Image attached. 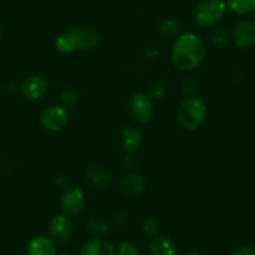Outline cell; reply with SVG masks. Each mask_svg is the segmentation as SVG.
<instances>
[{
    "label": "cell",
    "mask_w": 255,
    "mask_h": 255,
    "mask_svg": "<svg viewBox=\"0 0 255 255\" xmlns=\"http://www.w3.org/2000/svg\"><path fill=\"white\" fill-rule=\"evenodd\" d=\"M207 55V48L197 34L184 33L176 38L171 48V60L179 70L189 72L198 68Z\"/></svg>",
    "instance_id": "cell-1"
},
{
    "label": "cell",
    "mask_w": 255,
    "mask_h": 255,
    "mask_svg": "<svg viewBox=\"0 0 255 255\" xmlns=\"http://www.w3.org/2000/svg\"><path fill=\"white\" fill-rule=\"evenodd\" d=\"M99 44V34L88 26H75L65 30L55 39L56 50L70 54L78 50H92Z\"/></svg>",
    "instance_id": "cell-2"
},
{
    "label": "cell",
    "mask_w": 255,
    "mask_h": 255,
    "mask_svg": "<svg viewBox=\"0 0 255 255\" xmlns=\"http://www.w3.org/2000/svg\"><path fill=\"white\" fill-rule=\"evenodd\" d=\"M207 115V104L199 98H188L176 110V120L186 130H197L205 122Z\"/></svg>",
    "instance_id": "cell-3"
},
{
    "label": "cell",
    "mask_w": 255,
    "mask_h": 255,
    "mask_svg": "<svg viewBox=\"0 0 255 255\" xmlns=\"http://www.w3.org/2000/svg\"><path fill=\"white\" fill-rule=\"evenodd\" d=\"M227 9L225 0H200L194 9V19L198 25L209 28L222 20Z\"/></svg>",
    "instance_id": "cell-4"
},
{
    "label": "cell",
    "mask_w": 255,
    "mask_h": 255,
    "mask_svg": "<svg viewBox=\"0 0 255 255\" xmlns=\"http://www.w3.org/2000/svg\"><path fill=\"white\" fill-rule=\"evenodd\" d=\"M128 112L140 124L150 122L154 117V108L150 98L144 93H135L128 102Z\"/></svg>",
    "instance_id": "cell-5"
},
{
    "label": "cell",
    "mask_w": 255,
    "mask_h": 255,
    "mask_svg": "<svg viewBox=\"0 0 255 255\" xmlns=\"http://www.w3.org/2000/svg\"><path fill=\"white\" fill-rule=\"evenodd\" d=\"M69 122V113L61 105H51L44 109L40 114V123L46 130L59 131L67 127Z\"/></svg>",
    "instance_id": "cell-6"
},
{
    "label": "cell",
    "mask_w": 255,
    "mask_h": 255,
    "mask_svg": "<svg viewBox=\"0 0 255 255\" xmlns=\"http://www.w3.org/2000/svg\"><path fill=\"white\" fill-rule=\"evenodd\" d=\"M60 205L63 212L69 217L78 215L85 205V195L77 186H67L61 195Z\"/></svg>",
    "instance_id": "cell-7"
},
{
    "label": "cell",
    "mask_w": 255,
    "mask_h": 255,
    "mask_svg": "<svg viewBox=\"0 0 255 255\" xmlns=\"http://www.w3.org/2000/svg\"><path fill=\"white\" fill-rule=\"evenodd\" d=\"M233 39L238 48L248 49L255 45V23L242 19L233 26Z\"/></svg>",
    "instance_id": "cell-8"
},
{
    "label": "cell",
    "mask_w": 255,
    "mask_h": 255,
    "mask_svg": "<svg viewBox=\"0 0 255 255\" xmlns=\"http://www.w3.org/2000/svg\"><path fill=\"white\" fill-rule=\"evenodd\" d=\"M48 82L41 75H30L23 82L20 92L28 100H39L48 93Z\"/></svg>",
    "instance_id": "cell-9"
},
{
    "label": "cell",
    "mask_w": 255,
    "mask_h": 255,
    "mask_svg": "<svg viewBox=\"0 0 255 255\" xmlns=\"http://www.w3.org/2000/svg\"><path fill=\"white\" fill-rule=\"evenodd\" d=\"M49 233H50L51 239L64 244L72 237L73 225L67 215H58L51 219L49 224Z\"/></svg>",
    "instance_id": "cell-10"
},
{
    "label": "cell",
    "mask_w": 255,
    "mask_h": 255,
    "mask_svg": "<svg viewBox=\"0 0 255 255\" xmlns=\"http://www.w3.org/2000/svg\"><path fill=\"white\" fill-rule=\"evenodd\" d=\"M79 255H117V248L103 238H94L83 245Z\"/></svg>",
    "instance_id": "cell-11"
},
{
    "label": "cell",
    "mask_w": 255,
    "mask_h": 255,
    "mask_svg": "<svg viewBox=\"0 0 255 255\" xmlns=\"http://www.w3.org/2000/svg\"><path fill=\"white\" fill-rule=\"evenodd\" d=\"M26 255H56L55 243L45 235L34 237L26 247Z\"/></svg>",
    "instance_id": "cell-12"
},
{
    "label": "cell",
    "mask_w": 255,
    "mask_h": 255,
    "mask_svg": "<svg viewBox=\"0 0 255 255\" xmlns=\"http://www.w3.org/2000/svg\"><path fill=\"white\" fill-rule=\"evenodd\" d=\"M150 255H178V248L175 243L163 235H156L149 243Z\"/></svg>",
    "instance_id": "cell-13"
},
{
    "label": "cell",
    "mask_w": 255,
    "mask_h": 255,
    "mask_svg": "<svg viewBox=\"0 0 255 255\" xmlns=\"http://www.w3.org/2000/svg\"><path fill=\"white\" fill-rule=\"evenodd\" d=\"M145 188V180L140 174H128L120 181V189L124 194L134 195L140 194Z\"/></svg>",
    "instance_id": "cell-14"
},
{
    "label": "cell",
    "mask_w": 255,
    "mask_h": 255,
    "mask_svg": "<svg viewBox=\"0 0 255 255\" xmlns=\"http://www.w3.org/2000/svg\"><path fill=\"white\" fill-rule=\"evenodd\" d=\"M143 136L139 129L134 127L125 128L122 133V145L128 153H133V151L138 150L140 146Z\"/></svg>",
    "instance_id": "cell-15"
},
{
    "label": "cell",
    "mask_w": 255,
    "mask_h": 255,
    "mask_svg": "<svg viewBox=\"0 0 255 255\" xmlns=\"http://www.w3.org/2000/svg\"><path fill=\"white\" fill-rule=\"evenodd\" d=\"M87 178L93 185L103 186L108 185L110 181V173L104 168V166L100 165H90L87 169Z\"/></svg>",
    "instance_id": "cell-16"
},
{
    "label": "cell",
    "mask_w": 255,
    "mask_h": 255,
    "mask_svg": "<svg viewBox=\"0 0 255 255\" xmlns=\"http://www.w3.org/2000/svg\"><path fill=\"white\" fill-rule=\"evenodd\" d=\"M225 3L238 15H248L255 10V0H225Z\"/></svg>",
    "instance_id": "cell-17"
},
{
    "label": "cell",
    "mask_w": 255,
    "mask_h": 255,
    "mask_svg": "<svg viewBox=\"0 0 255 255\" xmlns=\"http://www.w3.org/2000/svg\"><path fill=\"white\" fill-rule=\"evenodd\" d=\"M87 229L95 238H103L109 233V225L103 218L90 217L87 222Z\"/></svg>",
    "instance_id": "cell-18"
},
{
    "label": "cell",
    "mask_w": 255,
    "mask_h": 255,
    "mask_svg": "<svg viewBox=\"0 0 255 255\" xmlns=\"http://www.w3.org/2000/svg\"><path fill=\"white\" fill-rule=\"evenodd\" d=\"M159 31L161 33V35L168 36V38L176 35L179 36L181 31V25L176 19L165 18L159 23Z\"/></svg>",
    "instance_id": "cell-19"
},
{
    "label": "cell",
    "mask_w": 255,
    "mask_h": 255,
    "mask_svg": "<svg viewBox=\"0 0 255 255\" xmlns=\"http://www.w3.org/2000/svg\"><path fill=\"white\" fill-rule=\"evenodd\" d=\"M78 100H79V94H78L77 90L72 89V88H67L60 95L61 107L64 108L74 107L78 103Z\"/></svg>",
    "instance_id": "cell-20"
},
{
    "label": "cell",
    "mask_w": 255,
    "mask_h": 255,
    "mask_svg": "<svg viewBox=\"0 0 255 255\" xmlns=\"http://www.w3.org/2000/svg\"><path fill=\"white\" fill-rule=\"evenodd\" d=\"M117 255H140V252L130 242H122L117 248Z\"/></svg>",
    "instance_id": "cell-21"
},
{
    "label": "cell",
    "mask_w": 255,
    "mask_h": 255,
    "mask_svg": "<svg viewBox=\"0 0 255 255\" xmlns=\"http://www.w3.org/2000/svg\"><path fill=\"white\" fill-rule=\"evenodd\" d=\"M143 230L146 235H153V237H156L159 233V225L156 223V220L151 219H145L143 223Z\"/></svg>",
    "instance_id": "cell-22"
},
{
    "label": "cell",
    "mask_w": 255,
    "mask_h": 255,
    "mask_svg": "<svg viewBox=\"0 0 255 255\" xmlns=\"http://www.w3.org/2000/svg\"><path fill=\"white\" fill-rule=\"evenodd\" d=\"M165 92H166L165 85H164L163 83H154V84L149 88L148 97L156 98V99H159V98L164 97Z\"/></svg>",
    "instance_id": "cell-23"
},
{
    "label": "cell",
    "mask_w": 255,
    "mask_h": 255,
    "mask_svg": "<svg viewBox=\"0 0 255 255\" xmlns=\"http://www.w3.org/2000/svg\"><path fill=\"white\" fill-rule=\"evenodd\" d=\"M230 255H255V249L253 247L244 245V247L237 248Z\"/></svg>",
    "instance_id": "cell-24"
},
{
    "label": "cell",
    "mask_w": 255,
    "mask_h": 255,
    "mask_svg": "<svg viewBox=\"0 0 255 255\" xmlns=\"http://www.w3.org/2000/svg\"><path fill=\"white\" fill-rule=\"evenodd\" d=\"M212 38H213V40H214V43H217V44H224V43H227V40H228L227 33L223 30L213 31Z\"/></svg>",
    "instance_id": "cell-25"
},
{
    "label": "cell",
    "mask_w": 255,
    "mask_h": 255,
    "mask_svg": "<svg viewBox=\"0 0 255 255\" xmlns=\"http://www.w3.org/2000/svg\"><path fill=\"white\" fill-rule=\"evenodd\" d=\"M183 255H203L202 253H198V252H189V253H185V254Z\"/></svg>",
    "instance_id": "cell-26"
},
{
    "label": "cell",
    "mask_w": 255,
    "mask_h": 255,
    "mask_svg": "<svg viewBox=\"0 0 255 255\" xmlns=\"http://www.w3.org/2000/svg\"><path fill=\"white\" fill-rule=\"evenodd\" d=\"M56 255H73L72 253H69V252H61V253H59V254H56Z\"/></svg>",
    "instance_id": "cell-27"
},
{
    "label": "cell",
    "mask_w": 255,
    "mask_h": 255,
    "mask_svg": "<svg viewBox=\"0 0 255 255\" xmlns=\"http://www.w3.org/2000/svg\"><path fill=\"white\" fill-rule=\"evenodd\" d=\"M1 34H3V26H1V23H0V38H1Z\"/></svg>",
    "instance_id": "cell-28"
},
{
    "label": "cell",
    "mask_w": 255,
    "mask_h": 255,
    "mask_svg": "<svg viewBox=\"0 0 255 255\" xmlns=\"http://www.w3.org/2000/svg\"><path fill=\"white\" fill-rule=\"evenodd\" d=\"M254 20H255V10H254Z\"/></svg>",
    "instance_id": "cell-29"
}]
</instances>
